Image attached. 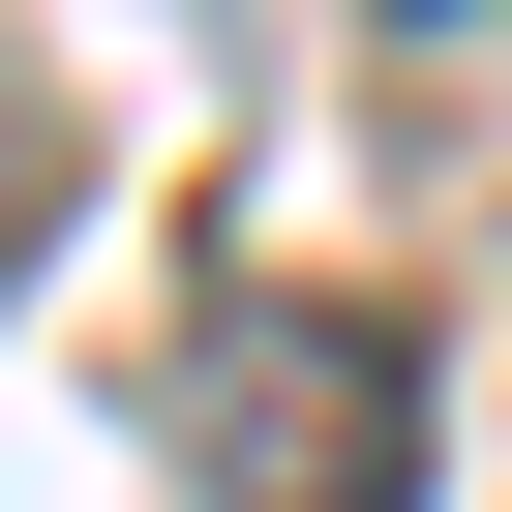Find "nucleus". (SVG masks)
Here are the masks:
<instances>
[{"label": "nucleus", "instance_id": "nucleus-1", "mask_svg": "<svg viewBox=\"0 0 512 512\" xmlns=\"http://www.w3.org/2000/svg\"><path fill=\"white\" fill-rule=\"evenodd\" d=\"M181 482L211 512H422V332L392 302H211L181 332Z\"/></svg>", "mask_w": 512, "mask_h": 512}, {"label": "nucleus", "instance_id": "nucleus-3", "mask_svg": "<svg viewBox=\"0 0 512 512\" xmlns=\"http://www.w3.org/2000/svg\"><path fill=\"white\" fill-rule=\"evenodd\" d=\"M392 31H512V0H392Z\"/></svg>", "mask_w": 512, "mask_h": 512}, {"label": "nucleus", "instance_id": "nucleus-2", "mask_svg": "<svg viewBox=\"0 0 512 512\" xmlns=\"http://www.w3.org/2000/svg\"><path fill=\"white\" fill-rule=\"evenodd\" d=\"M31 211H61V151H31V91H0V241H31Z\"/></svg>", "mask_w": 512, "mask_h": 512}]
</instances>
